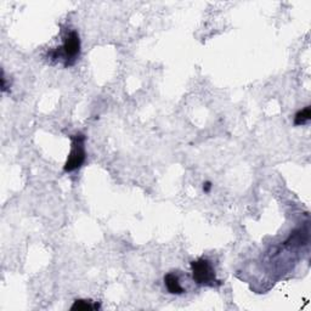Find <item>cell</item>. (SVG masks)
<instances>
[{"mask_svg": "<svg viewBox=\"0 0 311 311\" xmlns=\"http://www.w3.org/2000/svg\"><path fill=\"white\" fill-rule=\"evenodd\" d=\"M100 304L99 303H94L92 300H86V299H77L73 303V305L71 306V310H98L100 309Z\"/></svg>", "mask_w": 311, "mask_h": 311, "instance_id": "cell-5", "label": "cell"}, {"mask_svg": "<svg viewBox=\"0 0 311 311\" xmlns=\"http://www.w3.org/2000/svg\"><path fill=\"white\" fill-rule=\"evenodd\" d=\"M80 48H82V44H80L79 34L78 32L73 29V31L67 33L61 48L52 52L53 59H58L59 56H61L65 60V67L75 65L77 59L80 55Z\"/></svg>", "mask_w": 311, "mask_h": 311, "instance_id": "cell-3", "label": "cell"}, {"mask_svg": "<svg viewBox=\"0 0 311 311\" xmlns=\"http://www.w3.org/2000/svg\"><path fill=\"white\" fill-rule=\"evenodd\" d=\"M71 139V152L67 158L63 170L66 173L75 172V170L82 168L86 159L85 152V135L82 133H77L75 135L69 136Z\"/></svg>", "mask_w": 311, "mask_h": 311, "instance_id": "cell-2", "label": "cell"}, {"mask_svg": "<svg viewBox=\"0 0 311 311\" xmlns=\"http://www.w3.org/2000/svg\"><path fill=\"white\" fill-rule=\"evenodd\" d=\"M192 279L197 285L206 287H220L223 285L222 281H219L215 276V270L207 258H199L191 262Z\"/></svg>", "mask_w": 311, "mask_h": 311, "instance_id": "cell-1", "label": "cell"}, {"mask_svg": "<svg viewBox=\"0 0 311 311\" xmlns=\"http://www.w3.org/2000/svg\"><path fill=\"white\" fill-rule=\"evenodd\" d=\"M212 187H213V185H212V182H210V181L203 182V186H202L203 192H205V193H209L210 190H212Z\"/></svg>", "mask_w": 311, "mask_h": 311, "instance_id": "cell-7", "label": "cell"}, {"mask_svg": "<svg viewBox=\"0 0 311 311\" xmlns=\"http://www.w3.org/2000/svg\"><path fill=\"white\" fill-rule=\"evenodd\" d=\"M310 119H311V108L310 106H306L305 108L300 109V111L296 113V116H294V125L296 126L305 125Z\"/></svg>", "mask_w": 311, "mask_h": 311, "instance_id": "cell-6", "label": "cell"}, {"mask_svg": "<svg viewBox=\"0 0 311 311\" xmlns=\"http://www.w3.org/2000/svg\"><path fill=\"white\" fill-rule=\"evenodd\" d=\"M164 285L168 289V292L170 294H175V296H180V294L185 293V289L184 287L180 285V280L179 276L176 275L175 272H168L164 276Z\"/></svg>", "mask_w": 311, "mask_h": 311, "instance_id": "cell-4", "label": "cell"}]
</instances>
